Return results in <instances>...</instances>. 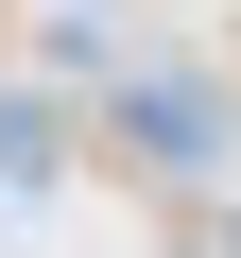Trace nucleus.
Here are the masks:
<instances>
[{
    "label": "nucleus",
    "instance_id": "1",
    "mask_svg": "<svg viewBox=\"0 0 241 258\" xmlns=\"http://www.w3.org/2000/svg\"><path fill=\"white\" fill-rule=\"evenodd\" d=\"M120 120L155 138V172H207V155H224V120H207L190 86H120Z\"/></svg>",
    "mask_w": 241,
    "mask_h": 258
},
{
    "label": "nucleus",
    "instance_id": "2",
    "mask_svg": "<svg viewBox=\"0 0 241 258\" xmlns=\"http://www.w3.org/2000/svg\"><path fill=\"white\" fill-rule=\"evenodd\" d=\"M0 172H52V103L35 86H0Z\"/></svg>",
    "mask_w": 241,
    "mask_h": 258
}]
</instances>
